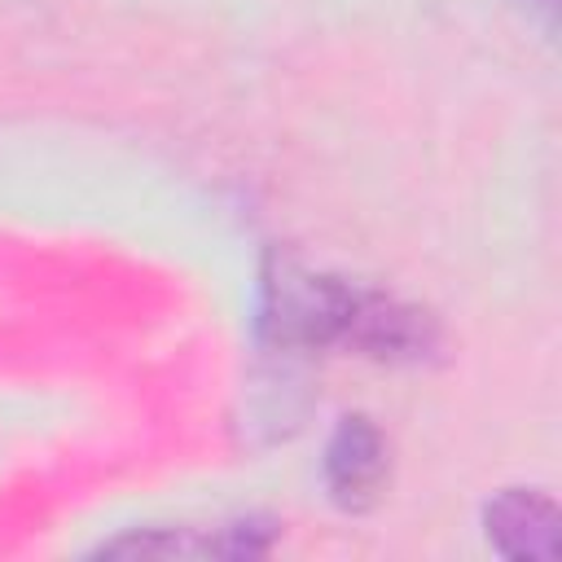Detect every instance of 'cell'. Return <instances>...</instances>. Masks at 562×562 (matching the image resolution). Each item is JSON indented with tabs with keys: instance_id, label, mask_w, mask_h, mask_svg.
Wrapping results in <instances>:
<instances>
[{
	"instance_id": "277c9868",
	"label": "cell",
	"mask_w": 562,
	"mask_h": 562,
	"mask_svg": "<svg viewBox=\"0 0 562 562\" xmlns=\"http://www.w3.org/2000/svg\"><path fill=\"white\" fill-rule=\"evenodd\" d=\"M518 4H527V9L540 18V26H544V31H553V13H558V0H518Z\"/></svg>"
},
{
	"instance_id": "7a4b0ae2",
	"label": "cell",
	"mask_w": 562,
	"mask_h": 562,
	"mask_svg": "<svg viewBox=\"0 0 562 562\" xmlns=\"http://www.w3.org/2000/svg\"><path fill=\"white\" fill-rule=\"evenodd\" d=\"M558 527H562L558 505L544 492H531V487H505L483 509V531H487L492 549L505 553V558L553 562L558 549H562V531Z\"/></svg>"
},
{
	"instance_id": "3957f363",
	"label": "cell",
	"mask_w": 562,
	"mask_h": 562,
	"mask_svg": "<svg viewBox=\"0 0 562 562\" xmlns=\"http://www.w3.org/2000/svg\"><path fill=\"white\" fill-rule=\"evenodd\" d=\"M386 479V439L369 417H342L325 448V483L342 509H364Z\"/></svg>"
},
{
	"instance_id": "6da1fadb",
	"label": "cell",
	"mask_w": 562,
	"mask_h": 562,
	"mask_svg": "<svg viewBox=\"0 0 562 562\" xmlns=\"http://www.w3.org/2000/svg\"><path fill=\"white\" fill-rule=\"evenodd\" d=\"M356 303H360V285L312 272L307 263L277 255L263 272L259 329L281 351H312L334 342L347 347Z\"/></svg>"
}]
</instances>
